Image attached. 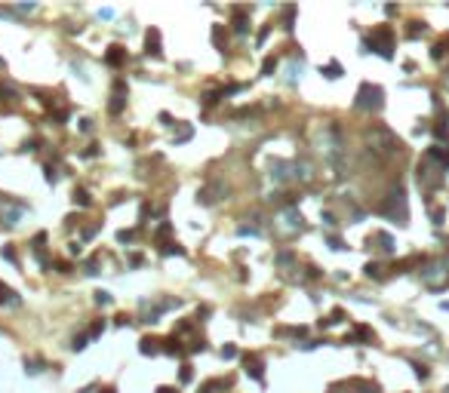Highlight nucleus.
Instances as JSON below:
<instances>
[{
    "mask_svg": "<svg viewBox=\"0 0 449 393\" xmlns=\"http://www.w3.org/2000/svg\"><path fill=\"white\" fill-rule=\"evenodd\" d=\"M320 151L326 157V163L333 166H342V157H345V138H342V129L336 123H326L320 129Z\"/></svg>",
    "mask_w": 449,
    "mask_h": 393,
    "instance_id": "f257e3e1",
    "label": "nucleus"
},
{
    "mask_svg": "<svg viewBox=\"0 0 449 393\" xmlns=\"http://www.w3.org/2000/svg\"><path fill=\"white\" fill-rule=\"evenodd\" d=\"M366 138H369V144H373V151L376 154H382V157H394V154H403V141L388 129V126H373L369 132H366Z\"/></svg>",
    "mask_w": 449,
    "mask_h": 393,
    "instance_id": "f03ea898",
    "label": "nucleus"
},
{
    "mask_svg": "<svg viewBox=\"0 0 449 393\" xmlns=\"http://www.w3.org/2000/svg\"><path fill=\"white\" fill-rule=\"evenodd\" d=\"M379 212L382 215H388V218H394L397 224H409V209H406V191L397 184V188H391V194L385 197V203L379 206Z\"/></svg>",
    "mask_w": 449,
    "mask_h": 393,
    "instance_id": "7ed1b4c3",
    "label": "nucleus"
},
{
    "mask_svg": "<svg viewBox=\"0 0 449 393\" xmlns=\"http://www.w3.org/2000/svg\"><path fill=\"white\" fill-rule=\"evenodd\" d=\"M382 105H385V92H382V86H376V83H363V86L357 89V101H354V108H360V111H382Z\"/></svg>",
    "mask_w": 449,
    "mask_h": 393,
    "instance_id": "20e7f679",
    "label": "nucleus"
},
{
    "mask_svg": "<svg viewBox=\"0 0 449 393\" xmlns=\"http://www.w3.org/2000/svg\"><path fill=\"white\" fill-rule=\"evenodd\" d=\"M366 46H373V49H376L382 58H391V55H394V31H391V25H382V28H376V31L369 34Z\"/></svg>",
    "mask_w": 449,
    "mask_h": 393,
    "instance_id": "39448f33",
    "label": "nucleus"
},
{
    "mask_svg": "<svg viewBox=\"0 0 449 393\" xmlns=\"http://www.w3.org/2000/svg\"><path fill=\"white\" fill-rule=\"evenodd\" d=\"M228 194V188L222 184V181H209L203 191H197V203H203V206H209V203H216V200H222Z\"/></svg>",
    "mask_w": 449,
    "mask_h": 393,
    "instance_id": "423d86ee",
    "label": "nucleus"
},
{
    "mask_svg": "<svg viewBox=\"0 0 449 393\" xmlns=\"http://www.w3.org/2000/svg\"><path fill=\"white\" fill-rule=\"evenodd\" d=\"M280 227L283 231H302V212L296 209V206H289V209H283V215H280Z\"/></svg>",
    "mask_w": 449,
    "mask_h": 393,
    "instance_id": "0eeeda50",
    "label": "nucleus"
},
{
    "mask_svg": "<svg viewBox=\"0 0 449 393\" xmlns=\"http://www.w3.org/2000/svg\"><path fill=\"white\" fill-rule=\"evenodd\" d=\"M123 105H126V83L117 80V83H114V92H111V105H108V111H111V114H120Z\"/></svg>",
    "mask_w": 449,
    "mask_h": 393,
    "instance_id": "6e6552de",
    "label": "nucleus"
},
{
    "mask_svg": "<svg viewBox=\"0 0 449 393\" xmlns=\"http://www.w3.org/2000/svg\"><path fill=\"white\" fill-rule=\"evenodd\" d=\"M145 52L154 55V58H160V31H157V28H151V31L145 34Z\"/></svg>",
    "mask_w": 449,
    "mask_h": 393,
    "instance_id": "1a4fd4ad",
    "label": "nucleus"
},
{
    "mask_svg": "<svg viewBox=\"0 0 449 393\" xmlns=\"http://www.w3.org/2000/svg\"><path fill=\"white\" fill-rule=\"evenodd\" d=\"M105 65H111V68H123V65H126V49H123V46H111V49L105 52Z\"/></svg>",
    "mask_w": 449,
    "mask_h": 393,
    "instance_id": "9d476101",
    "label": "nucleus"
},
{
    "mask_svg": "<svg viewBox=\"0 0 449 393\" xmlns=\"http://www.w3.org/2000/svg\"><path fill=\"white\" fill-rule=\"evenodd\" d=\"M292 178H299V181H311V178H314V166H311L308 160L292 163Z\"/></svg>",
    "mask_w": 449,
    "mask_h": 393,
    "instance_id": "9b49d317",
    "label": "nucleus"
},
{
    "mask_svg": "<svg viewBox=\"0 0 449 393\" xmlns=\"http://www.w3.org/2000/svg\"><path fill=\"white\" fill-rule=\"evenodd\" d=\"M286 169H292V163H283V160H274V163H271V178H274V181H289L292 175H289Z\"/></svg>",
    "mask_w": 449,
    "mask_h": 393,
    "instance_id": "f8f14e48",
    "label": "nucleus"
},
{
    "mask_svg": "<svg viewBox=\"0 0 449 393\" xmlns=\"http://www.w3.org/2000/svg\"><path fill=\"white\" fill-rule=\"evenodd\" d=\"M246 375H252L256 381L265 378V372H262V360H259V357H246Z\"/></svg>",
    "mask_w": 449,
    "mask_h": 393,
    "instance_id": "ddd939ff",
    "label": "nucleus"
},
{
    "mask_svg": "<svg viewBox=\"0 0 449 393\" xmlns=\"http://www.w3.org/2000/svg\"><path fill=\"white\" fill-rule=\"evenodd\" d=\"M0 304H9V307H18V304H22V298H18V295H15V292H12L9 286H3V283H0Z\"/></svg>",
    "mask_w": 449,
    "mask_h": 393,
    "instance_id": "4468645a",
    "label": "nucleus"
},
{
    "mask_svg": "<svg viewBox=\"0 0 449 393\" xmlns=\"http://www.w3.org/2000/svg\"><path fill=\"white\" fill-rule=\"evenodd\" d=\"M160 341H154V338H142V344H139V350L145 354V357H157L160 354V347H157Z\"/></svg>",
    "mask_w": 449,
    "mask_h": 393,
    "instance_id": "2eb2a0df",
    "label": "nucleus"
},
{
    "mask_svg": "<svg viewBox=\"0 0 449 393\" xmlns=\"http://www.w3.org/2000/svg\"><path fill=\"white\" fill-rule=\"evenodd\" d=\"M225 387H228V381H222V378H212V381L200 384V390H197V393H216V390H225Z\"/></svg>",
    "mask_w": 449,
    "mask_h": 393,
    "instance_id": "dca6fc26",
    "label": "nucleus"
},
{
    "mask_svg": "<svg viewBox=\"0 0 449 393\" xmlns=\"http://www.w3.org/2000/svg\"><path fill=\"white\" fill-rule=\"evenodd\" d=\"M323 74H326L329 80H336V77H342V65H339V61H333V65H326V68H323Z\"/></svg>",
    "mask_w": 449,
    "mask_h": 393,
    "instance_id": "f3484780",
    "label": "nucleus"
},
{
    "mask_svg": "<svg viewBox=\"0 0 449 393\" xmlns=\"http://www.w3.org/2000/svg\"><path fill=\"white\" fill-rule=\"evenodd\" d=\"M22 209H25V206H12V209L6 212V224H18V215H22Z\"/></svg>",
    "mask_w": 449,
    "mask_h": 393,
    "instance_id": "a211bd4d",
    "label": "nucleus"
},
{
    "mask_svg": "<svg viewBox=\"0 0 449 393\" xmlns=\"http://www.w3.org/2000/svg\"><path fill=\"white\" fill-rule=\"evenodd\" d=\"M292 18H296V9L286 6V9H283V28H292Z\"/></svg>",
    "mask_w": 449,
    "mask_h": 393,
    "instance_id": "6ab92c4d",
    "label": "nucleus"
},
{
    "mask_svg": "<svg viewBox=\"0 0 449 393\" xmlns=\"http://www.w3.org/2000/svg\"><path fill=\"white\" fill-rule=\"evenodd\" d=\"M74 203H80V206H89L92 200H89V194H86V191H74Z\"/></svg>",
    "mask_w": 449,
    "mask_h": 393,
    "instance_id": "aec40b11",
    "label": "nucleus"
},
{
    "mask_svg": "<svg viewBox=\"0 0 449 393\" xmlns=\"http://www.w3.org/2000/svg\"><path fill=\"white\" fill-rule=\"evenodd\" d=\"M409 25H413V28H409V31H406V34H409V37H419V34H422V31H425V22H409Z\"/></svg>",
    "mask_w": 449,
    "mask_h": 393,
    "instance_id": "412c9836",
    "label": "nucleus"
},
{
    "mask_svg": "<svg viewBox=\"0 0 449 393\" xmlns=\"http://www.w3.org/2000/svg\"><path fill=\"white\" fill-rule=\"evenodd\" d=\"M86 341H89V335H77V338H74V344H71V350H83V347H86Z\"/></svg>",
    "mask_w": 449,
    "mask_h": 393,
    "instance_id": "4be33fe9",
    "label": "nucleus"
},
{
    "mask_svg": "<svg viewBox=\"0 0 449 393\" xmlns=\"http://www.w3.org/2000/svg\"><path fill=\"white\" fill-rule=\"evenodd\" d=\"M95 304H102V307H105V304H111V295L99 289V292H95Z\"/></svg>",
    "mask_w": 449,
    "mask_h": 393,
    "instance_id": "5701e85b",
    "label": "nucleus"
},
{
    "mask_svg": "<svg viewBox=\"0 0 449 393\" xmlns=\"http://www.w3.org/2000/svg\"><path fill=\"white\" fill-rule=\"evenodd\" d=\"M102 332H105V323L99 320V323H92V329H89L86 335H89V338H95V335H102Z\"/></svg>",
    "mask_w": 449,
    "mask_h": 393,
    "instance_id": "b1692460",
    "label": "nucleus"
},
{
    "mask_svg": "<svg viewBox=\"0 0 449 393\" xmlns=\"http://www.w3.org/2000/svg\"><path fill=\"white\" fill-rule=\"evenodd\" d=\"M222 357H225V360H234V357H237V347H234V344H225V347H222Z\"/></svg>",
    "mask_w": 449,
    "mask_h": 393,
    "instance_id": "393cba45",
    "label": "nucleus"
},
{
    "mask_svg": "<svg viewBox=\"0 0 449 393\" xmlns=\"http://www.w3.org/2000/svg\"><path fill=\"white\" fill-rule=\"evenodd\" d=\"M246 28H249L246 18H237V22H234V31H237V34H246Z\"/></svg>",
    "mask_w": 449,
    "mask_h": 393,
    "instance_id": "a878e982",
    "label": "nucleus"
},
{
    "mask_svg": "<svg viewBox=\"0 0 449 393\" xmlns=\"http://www.w3.org/2000/svg\"><path fill=\"white\" fill-rule=\"evenodd\" d=\"M277 68V58H265V65H262V74H271Z\"/></svg>",
    "mask_w": 449,
    "mask_h": 393,
    "instance_id": "bb28decb",
    "label": "nucleus"
},
{
    "mask_svg": "<svg viewBox=\"0 0 449 393\" xmlns=\"http://www.w3.org/2000/svg\"><path fill=\"white\" fill-rule=\"evenodd\" d=\"M188 138H191V126H185V129L175 135V141H188Z\"/></svg>",
    "mask_w": 449,
    "mask_h": 393,
    "instance_id": "cd10ccee",
    "label": "nucleus"
},
{
    "mask_svg": "<svg viewBox=\"0 0 449 393\" xmlns=\"http://www.w3.org/2000/svg\"><path fill=\"white\" fill-rule=\"evenodd\" d=\"M117 240H120V243H129V240H132V231H120Z\"/></svg>",
    "mask_w": 449,
    "mask_h": 393,
    "instance_id": "c85d7f7f",
    "label": "nucleus"
},
{
    "mask_svg": "<svg viewBox=\"0 0 449 393\" xmlns=\"http://www.w3.org/2000/svg\"><path fill=\"white\" fill-rule=\"evenodd\" d=\"M366 277H382L379 274V264H366Z\"/></svg>",
    "mask_w": 449,
    "mask_h": 393,
    "instance_id": "c756f323",
    "label": "nucleus"
},
{
    "mask_svg": "<svg viewBox=\"0 0 449 393\" xmlns=\"http://www.w3.org/2000/svg\"><path fill=\"white\" fill-rule=\"evenodd\" d=\"M194 378V372H191V366H182V381H191Z\"/></svg>",
    "mask_w": 449,
    "mask_h": 393,
    "instance_id": "7c9ffc66",
    "label": "nucleus"
},
{
    "mask_svg": "<svg viewBox=\"0 0 449 393\" xmlns=\"http://www.w3.org/2000/svg\"><path fill=\"white\" fill-rule=\"evenodd\" d=\"M416 375H419V378H422V381H425V378H428V369H425V366H419V363H416Z\"/></svg>",
    "mask_w": 449,
    "mask_h": 393,
    "instance_id": "2f4dec72",
    "label": "nucleus"
},
{
    "mask_svg": "<svg viewBox=\"0 0 449 393\" xmlns=\"http://www.w3.org/2000/svg\"><path fill=\"white\" fill-rule=\"evenodd\" d=\"M46 181H49V184L55 181V169H52V166H46Z\"/></svg>",
    "mask_w": 449,
    "mask_h": 393,
    "instance_id": "473e14b6",
    "label": "nucleus"
},
{
    "mask_svg": "<svg viewBox=\"0 0 449 393\" xmlns=\"http://www.w3.org/2000/svg\"><path fill=\"white\" fill-rule=\"evenodd\" d=\"M157 393H179V390H172V387H160Z\"/></svg>",
    "mask_w": 449,
    "mask_h": 393,
    "instance_id": "72a5a7b5",
    "label": "nucleus"
},
{
    "mask_svg": "<svg viewBox=\"0 0 449 393\" xmlns=\"http://www.w3.org/2000/svg\"><path fill=\"white\" fill-rule=\"evenodd\" d=\"M102 393H117V390H114V387H105V390H102Z\"/></svg>",
    "mask_w": 449,
    "mask_h": 393,
    "instance_id": "f704fd0d",
    "label": "nucleus"
}]
</instances>
